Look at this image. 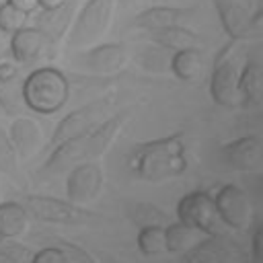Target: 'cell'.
<instances>
[{
	"label": "cell",
	"mask_w": 263,
	"mask_h": 263,
	"mask_svg": "<svg viewBox=\"0 0 263 263\" xmlns=\"http://www.w3.org/2000/svg\"><path fill=\"white\" fill-rule=\"evenodd\" d=\"M195 14V8L191 6H150L140 10L134 21L132 27L140 29V31H158V29H168V27H179V25H187Z\"/></svg>",
	"instance_id": "obj_16"
},
{
	"label": "cell",
	"mask_w": 263,
	"mask_h": 263,
	"mask_svg": "<svg viewBox=\"0 0 263 263\" xmlns=\"http://www.w3.org/2000/svg\"><path fill=\"white\" fill-rule=\"evenodd\" d=\"M51 45H53V41H49L39 29H35L31 25V27H23L10 35L8 55L18 66H31V64H37L41 58H45L49 53Z\"/></svg>",
	"instance_id": "obj_15"
},
{
	"label": "cell",
	"mask_w": 263,
	"mask_h": 263,
	"mask_svg": "<svg viewBox=\"0 0 263 263\" xmlns=\"http://www.w3.org/2000/svg\"><path fill=\"white\" fill-rule=\"evenodd\" d=\"M53 247L62 253L64 263H97V259H95L86 249H82L80 245H76V242H72V240L55 238V240H53Z\"/></svg>",
	"instance_id": "obj_29"
},
{
	"label": "cell",
	"mask_w": 263,
	"mask_h": 263,
	"mask_svg": "<svg viewBox=\"0 0 263 263\" xmlns=\"http://www.w3.org/2000/svg\"><path fill=\"white\" fill-rule=\"evenodd\" d=\"M228 41H249L259 35L261 10L253 12L245 0H212Z\"/></svg>",
	"instance_id": "obj_10"
},
{
	"label": "cell",
	"mask_w": 263,
	"mask_h": 263,
	"mask_svg": "<svg viewBox=\"0 0 263 263\" xmlns=\"http://www.w3.org/2000/svg\"><path fill=\"white\" fill-rule=\"evenodd\" d=\"M21 68L10 55H0V82H10L21 78Z\"/></svg>",
	"instance_id": "obj_30"
},
{
	"label": "cell",
	"mask_w": 263,
	"mask_h": 263,
	"mask_svg": "<svg viewBox=\"0 0 263 263\" xmlns=\"http://www.w3.org/2000/svg\"><path fill=\"white\" fill-rule=\"evenodd\" d=\"M224 162L238 173H257L263 166V144L255 134L234 138L222 146Z\"/></svg>",
	"instance_id": "obj_14"
},
{
	"label": "cell",
	"mask_w": 263,
	"mask_h": 263,
	"mask_svg": "<svg viewBox=\"0 0 263 263\" xmlns=\"http://www.w3.org/2000/svg\"><path fill=\"white\" fill-rule=\"evenodd\" d=\"M127 216L129 220L138 226V228H146V226H166L171 220L168 216L156 208L154 203H148V201H136L129 205L127 210Z\"/></svg>",
	"instance_id": "obj_24"
},
{
	"label": "cell",
	"mask_w": 263,
	"mask_h": 263,
	"mask_svg": "<svg viewBox=\"0 0 263 263\" xmlns=\"http://www.w3.org/2000/svg\"><path fill=\"white\" fill-rule=\"evenodd\" d=\"M29 226V214L16 199L0 201V238L12 240Z\"/></svg>",
	"instance_id": "obj_22"
},
{
	"label": "cell",
	"mask_w": 263,
	"mask_h": 263,
	"mask_svg": "<svg viewBox=\"0 0 263 263\" xmlns=\"http://www.w3.org/2000/svg\"><path fill=\"white\" fill-rule=\"evenodd\" d=\"M222 224L232 230H247L253 220V203L245 189L234 183H224L212 195Z\"/></svg>",
	"instance_id": "obj_11"
},
{
	"label": "cell",
	"mask_w": 263,
	"mask_h": 263,
	"mask_svg": "<svg viewBox=\"0 0 263 263\" xmlns=\"http://www.w3.org/2000/svg\"><path fill=\"white\" fill-rule=\"evenodd\" d=\"M25 109L37 115H53L70 101V80L55 66H39L23 78Z\"/></svg>",
	"instance_id": "obj_3"
},
{
	"label": "cell",
	"mask_w": 263,
	"mask_h": 263,
	"mask_svg": "<svg viewBox=\"0 0 263 263\" xmlns=\"http://www.w3.org/2000/svg\"><path fill=\"white\" fill-rule=\"evenodd\" d=\"M78 10V0H66L62 2L60 6L55 8H49V10H43L39 8L37 14H35V23L33 27L39 29L49 41H60L66 37L72 21H74V14Z\"/></svg>",
	"instance_id": "obj_17"
},
{
	"label": "cell",
	"mask_w": 263,
	"mask_h": 263,
	"mask_svg": "<svg viewBox=\"0 0 263 263\" xmlns=\"http://www.w3.org/2000/svg\"><path fill=\"white\" fill-rule=\"evenodd\" d=\"M21 205L27 210L29 218H35L45 224H60V226H82L92 224L95 214L84 210L82 205H74L68 199H60L53 195L43 193H27L21 199Z\"/></svg>",
	"instance_id": "obj_7"
},
{
	"label": "cell",
	"mask_w": 263,
	"mask_h": 263,
	"mask_svg": "<svg viewBox=\"0 0 263 263\" xmlns=\"http://www.w3.org/2000/svg\"><path fill=\"white\" fill-rule=\"evenodd\" d=\"M236 47V41H228L218 51L210 72V97L216 105L224 109L238 107V76L242 64Z\"/></svg>",
	"instance_id": "obj_6"
},
{
	"label": "cell",
	"mask_w": 263,
	"mask_h": 263,
	"mask_svg": "<svg viewBox=\"0 0 263 263\" xmlns=\"http://www.w3.org/2000/svg\"><path fill=\"white\" fill-rule=\"evenodd\" d=\"M201 238L199 232H195L193 228L181 224V222H168L164 226V242H166V251L168 253H177L183 255L185 251H189L197 240Z\"/></svg>",
	"instance_id": "obj_23"
},
{
	"label": "cell",
	"mask_w": 263,
	"mask_h": 263,
	"mask_svg": "<svg viewBox=\"0 0 263 263\" xmlns=\"http://www.w3.org/2000/svg\"><path fill=\"white\" fill-rule=\"evenodd\" d=\"M31 263H64V257L53 245H47L31 257Z\"/></svg>",
	"instance_id": "obj_31"
},
{
	"label": "cell",
	"mask_w": 263,
	"mask_h": 263,
	"mask_svg": "<svg viewBox=\"0 0 263 263\" xmlns=\"http://www.w3.org/2000/svg\"><path fill=\"white\" fill-rule=\"evenodd\" d=\"M247 257L251 263H259L261 259V226H255L251 232V242L247 249Z\"/></svg>",
	"instance_id": "obj_32"
},
{
	"label": "cell",
	"mask_w": 263,
	"mask_h": 263,
	"mask_svg": "<svg viewBox=\"0 0 263 263\" xmlns=\"http://www.w3.org/2000/svg\"><path fill=\"white\" fill-rule=\"evenodd\" d=\"M125 166L129 175L148 183H164L181 177L189 166L185 134L175 132L136 144L125 156Z\"/></svg>",
	"instance_id": "obj_1"
},
{
	"label": "cell",
	"mask_w": 263,
	"mask_h": 263,
	"mask_svg": "<svg viewBox=\"0 0 263 263\" xmlns=\"http://www.w3.org/2000/svg\"><path fill=\"white\" fill-rule=\"evenodd\" d=\"M136 245L140 249V253L152 257V255H162L166 251V242H164V226H146L138 230L136 236Z\"/></svg>",
	"instance_id": "obj_26"
},
{
	"label": "cell",
	"mask_w": 263,
	"mask_h": 263,
	"mask_svg": "<svg viewBox=\"0 0 263 263\" xmlns=\"http://www.w3.org/2000/svg\"><path fill=\"white\" fill-rule=\"evenodd\" d=\"M177 222L193 228L201 236L226 234V226L216 212L212 193L201 189L189 191L177 201Z\"/></svg>",
	"instance_id": "obj_8"
},
{
	"label": "cell",
	"mask_w": 263,
	"mask_h": 263,
	"mask_svg": "<svg viewBox=\"0 0 263 263\" xmlns=\"http://www.w3.org/2000/svg\"><path fill=\"white\" fill-rule=\"evenodd\" d=\"M144 37L152 43H156L162 49L179 51V49H189V47H199V37L193 33L189 27L179 25V27H168V29H158V31H146Z\"/></svg>",
	"instance_id": "obj_21"
},
{
	"label": "cell",
	"mask_w": 263,
	"mask_h": 263,
	"mask_svg": "<svg viewBox=\"0 0 263 263\" xmlns=\"http://www.w3.org/2000/svg\"><path fill=\"white\" fill-rule=\"evenodd\" d=\"M113 105H115V95L109 92V95H101V97L72 109L70 113H66L58 121L53 134H51V148L66 140H72L76 136H82V134L99 127L103 121H107L115 113Z\"/></svg>",
	"instance_id": "obj_5"
},
{
	"label": "cell",
	"mask_w": 263,
	"mask_h": 263,
	"mask_svg": "<svg viewBox=\"0 0 263 263\" xmlns=\"http://www.w3.org/2000/svg\"><path fill=\"white\" fill-rule=\"evenodd\" d=\"M21 86H23V78H16L10 82H0V109L10 117H18L25 111Z\"/></svg>",
	"instance_id": "obj_25"
},
{
	"label": "cell",
	"mask_w": 263,
	"mask_h": 263,
	"mask_svg": "<svg viewBox=\"0 0 263 263\" xmlns=\"http://www.w3.org/2000/svg\"><path fill=\"white\" fill-rule=\"evenodd\" d=\"M6 2H10L12 6H16L18 10H23L27 14H31V12H35L39 8V2L37 0H6Z\"/></svg>",
	"instance_id": "obj_33"
},
{
	"label": "cell",
	"mask_w": 263,
	"mask_h": 263,
	"mask_svg": "<svg viewBox=\"0 0 263 263\" xmlns=\"http://www.w3.org/2000/svg\"><path fill=\"white\" fill-rule=\"evenodd\" d=\"M0 263H21V261H18V257H16L12 251L0 249Z\"/></svg>",
	"instance_id": "obj_34"
},
{
	"label": "cell",
	"mask_w": 263,
	"mask_h": 263,
	"mask_svg": "<svg viewBox=\"0 0 263 263\" xmlns=\"http://www.w3.org/2000/svg\"><path fill=\"white\" fill-rule=\"evenodd\" d=\"M245 2H247V4H249V0H245Z\"/></svg>",
	"instance_id": "obj_36"
},
{
	"label": "cell",
	"mask_w": 263,
	"mask_h": 263,
	"mask_svg": "<svg viewBox=\"0 0 263 263\" xmlns=\"http://www.w3.org/2000/svg\"><path fill=\"white\" fill-rule=\"evenodd\" d=\"M263 105V72L257 60H249L240 68L238 76V107L249 113H257Z\"/></svg>",
	"instance_id": "obj_19"
},
{
	"label": "cell",
	"mask_w": 263,
	"mask_h": 263,
	"mask_svg": "<svg viewBox=\"0 0 263 263\" xmlns=\"http://www.w3.org/2000/svg\"><path fill=\"white\" fill-rule=\"evenodd\" d=\"M6 132L16 152V158H31L43 144V129L33 117H27V115L12 117Z\"/></svg>",
	"instance_id": "obj_18"
},
{
	"label": "cell",
	"mask_w": 263,
	"mask_h": 263,
	"mask_svg": "<svg viewBox=\"0 0 263 263\" xmlns=\"http://www.w3.org/2000/svg\"><path fill=\"white\" fill-rule=\"evenodd\" d=\"M105 173L99 162H82L66 171V199L74 205H84L103 191Z\"/></svg>",
	"instance_id": "obj_12"
},
{
	"label": "cell",
	"mask_w": 263,
	"mask_h": 263,
	"mask_svg": "<svg viewBox=\"0 0 263 263\" xmlns=\"http://www.w3.org/2000/svg\"><path fill=\"white\" fill-rule=\"evenodd\" d=\"M39 2V8H43V10H49V8H55V6H60L62 2H66V0H37Z\"/></svg>",
	"instance_id": "obj_35"
},
{
	"label": "cell",
	"mask_w": 263,
	"mask_h": 263,
	"mask_svg": "<svg viewBox=\"0 0 263 263\" xmlns=\"http://www.w3.org/2000/svg\"><path fill=\"white\" fill-rule=\"evenodd\" d=\"M245 259L238 242L228 234L201 236L189 251L181 255L179 263H238Z\"/></svg>",
	"instance_id": "obj_13"
},
{
	"label": "cell",
	"mask_w": 263,
	"mask_h": 263,
	"mask_svg": "<svg viewBox=\"0 0 263 263\" xmlns=\"http://www.w3.org/2000/svg\"><path fill=\"white\" fill-rule=\"evenodd\" d=\"M18 173V158L8 140V132L0 125V175L16 177Z\"/></svg>",
	"instance_id": "obj_28"
},
{
	"label": "cell",
	"mask_w": 263,
	"mask_h": 263,
	"mask_svg": "<svg viewBox=\"0 0 263 263\" xmlns=\"http://www.w3.org/2000/svg\"><path fill=\"white\" fill-rule=\"evenodd\" d=\"M127 51L121 43H95L72 55V66L92 76H111L123 70Z\"/></svg>",
	"instance_id": "obj_9"
},
{
	"label": "cell",
	"mask_w": 263,
	"mask_h": 263,
	"mask_svg": "<svg viewBox=\"0 0 263 263\" xmlns=\"http://www.w3.org/2000/svg\"><path fill=\"white\" fill-rule=\"evenodd\" d=\"M117 10V0H86L74 14V21L66 33V45L70 49H84L99 43Z\"/></svg>",
	"instance_id": "obj_4"
},
{
	"label": "cell",
	"mask_w": 263,
	"mask_h": 263,
	"mask_svg": "<svg viewBox=\"0 0 263 263\" xmlns=\"http://www.w3.org/2000/svg\"><path fill=\"white\" fill-rule=\"evenodd\" d=\"M168 68H171V72L177 80L193 84V82L201 80V76L205 72V58H203L199 47L179 49V51L171 53Z\"/></svg>",
	"instance_id": "obj_20"
},
{
	"label": "cell",
	"mask_w": 263,
	"mask_h": 263,
	"mask_svg": "<svg viewBox=\"0 0 263 263\" xmlns=\"http://www.w3.org/2000/svg\"><path fill=\"white\" fill-rule=\"evenodd\" d=\"M127 119H129V109L117 111L107 121H103L99 127L53 146L47 160L39 168V175H60L76 164L97 162L109 150V146L117 140Z\"/></svg>",
	"instance_id": "obj_2"
},
{
	"label": "cell",
	"mask_w": 263,
	"mask_h": 263,
	"mask_svg": "<svg viewBox=\"0 0 263 263\" xmlns=\"http://www.w3.org/2000/svg\"><path fill=\"white\" fill-rule=\"evenodd\" d=\"M27 18H29V14L18 10L10 2H6V0L0 2V33H6V35L16 33L18 29L27 27Z\"/></svg>",
	"instance_id": "obj_27"
}]
</instances>
